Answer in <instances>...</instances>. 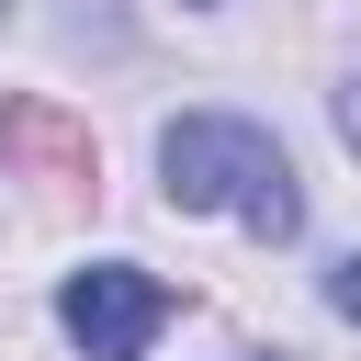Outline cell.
Returning a JSON list of instances; mask_svg holds the SVG:
<instances>
[{
  "instance_id": "cell-2",
  "label": "cell",
  "mask_w": 361,
  "mask_h": 361,
  "mask_svg": "<svg viewBox=\"0 0 361 361\" xmlns=\"http://www.w3.org/2000/svg\"><path fill=\"white\" fill-rule=\"evenodd\" d=\"M56 316H68V338H79L90 361H135V350L169 327V282L135 271V259H90V271H68Z\"/></svg>"
},
{
  "instance_id": "cell-5",
  "label": "cell",
  "mask_w": 361,
  "mask_h": 361,
  "mask_svg": "<svg viewBox=\"0 0 361 361\" xmlns=\"http://www.w3.org/2000/svg\"><path fill=\"white\" fill-rule=\"evenodd\" d=\"M338 135H350V147H361V79H350V90H338Z\"/></svg>"
},
{
  "instance_id": "cell-3",
  "label": "cell",
  "mask_w": 361,
  "mask_h": 361,
  "mask_svg": "<svg viewBox=\"0 0 361 361\" xmlns=\"http://www.w3.org/2000/svg\"><path fill=\"white\" fill-rule=\"evenodd\" d=\"M0 158H11V180L56 192V203H79L102 180V147H90V124L68 102H0Z\"/></svg>"
},
{
  "instance_id": "cell-1",
  "label": "cell",
  "mask_w": 361,
  "mask_h": 361,
  "mask_svg": "<svg viewBox=\"0 0 361 361\" xmlns=\"http://www.w3.org/2000/svg\"><path fill=\"white\" fill-rule=\"evenodd\" d=\"M158 180H169L180 214H237L248 237H293L305 226V192L282 169V147L259 124H237V113H180L158 135Z\"/></svg>"
},
{
  "instance_id": "cell-4",
  "label": "cell",
  "mask_w": 361,
  "mask_h": 361,
  "mask_svg": "<svg viewBox=\"0 0 361 361\" xmlns=\"http://www.w3.org/2000/svg\"><path fill=\"white\" fill-rule=\"evenodd\" d=\"M327 305H338V316H361V248H350V259L327 271Z\"/></svg>"
}]
</instances>
